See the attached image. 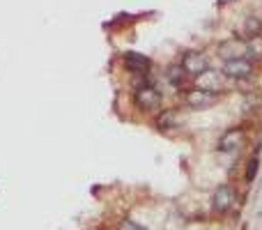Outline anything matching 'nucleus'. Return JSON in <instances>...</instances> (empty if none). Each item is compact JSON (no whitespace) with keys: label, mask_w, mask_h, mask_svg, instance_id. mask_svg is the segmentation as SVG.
<instances>
[{"label":"nucleus","mask_w":262,"mask_h":230,"mask_svg":"<svg viewBox=\"0 0 262 230\" xmlns=\"http://www.w3.org/2000/svg\"><path fill=\"white\" fill-rule=\"evenodd\" d=\"M219 55H221L223 60H246V55H249V41L244 39H228L223 41L221 46H219Z\"/></svg>","instance_id":"1"},{"label":"nucleus","mask_w":262,"mask_h":230,"mask_svg":"<svg viewBox=\"0 0 262 230\" xmlns=\"http://www.w3.org/2000/svg\"><path fill=\"white\" fill-rule=\"evenodd\" d=\"M136 104L143 111L159 109V104H161V92L154 90L152 86H140L138 90H136Z\"/></svg>","instance_id":"2"},{"label":"nucleus","mask_w":262,"mask_h":230,"mask_svg":"<svg viewBox=\"0 0 262 230\" xmlns=\"http://www.w3.org/2000/svg\"><path fill=\"white\" fill-rule=\"evenodd\" d=\"M235 205V191L228 184H221L212 196V207L214 212H228V210Z\"/></svg>","instance_id":"3"},{"label":"nucleus","mask_w":262,"mask_h":230,"mask_svg":"<svg viewBox=\"0 0 262 230\" xmlns=\"http://www.w3.org/2000/svg\"><path fill=\"white\" fill-rule=\"evenodd\" d=\"M182 67L186 69V74H191V76L198 78L200 74L207 72V55L191 51V53L184 55V60H182Z\"/></svg>","instance_id":"4"},{"label":"nucleus","mask_w":262,"mask_h":230,"mask_svg":"<svg viewBox=\"0 0 262 230\" xmlns=\"http://www.w3.org/2000/svg\"><path fill=\"white\" fill-rule=\"evenodd\" d=\"M186 104L191 106V109L200 111V109H209V106L216 104V95L214 92H207V90H191L189 95H186Z\"/></svg>","instance_id":"5"},{"label":"nucleus","mask_w":262,"mask_h":230,"mask_svg":"<svg viewBox=\"0 0 262 230\" xmlns=\"http://www.w3.org/2000/svg\"><path fill=\"white\" fill-rule=\"evenodd\" d=\"M226 74H219V72H205L198 76V86L200 90H207V92H216V90H223V86H226Z\"/></svg>","instance_id":"6"},{"label":"nucleus","mask_w":262,"mask_h":230,"mask_svg":"<svg viewBox=\"0 0 262 230\" xmlns=\"http://www.w3.org/2000/svg\"><path fill=\"white\" fill-rule=\"evenodd\" d=\"M223 74L228 78H246L251 76V62L249 60H228L226 67H223Z\"/></svg>","instance_id":"7"},{"label":"nucleus","mask_w":262,"mask_h":230,"mask_svg":"<svg viewBox=\"0 0 262 230\" xmlns=\"http://www.w3.org/2000/svg\"><path fill=\"white\" fill-rule=\"evenodd\" d=\"M124 65H127L131 72H136V74H145V72L149 69V58H145V55L129 51V53H124Z\"/></svg>","instance_id":"8"},{"label":"nucleus","mask_w":262,"mask_h":230,"mask_svg":"<svg viewBox=\"0 0 262 230\" xmlns=\"http://www.w3.org/2000/svg\"><path fill=\"white\" fill-rule=\"evenodd\" d=\"M242 140H244V134H242L239 129L228 131V134L221 138V150H223V152H232V150H239Z\"/></svg>","instance_id":"9"},{"label":"nucleus","mask_w":262,"mask_h":230,"mask_svg":"<svg viewBox=\"0 0 262 230\" xmlns=\"http://www.w3.org/2000/svg\"><path fill=\"white\" fill-rule=\"evenodd\" d=\"M180 124V117H177V111H163L161 115H159V122H157V127L159 129H172V127H177Z\"/></svg>","instance_id":"10"},{"label":"nucleus","mask_w":262,"mask_h":230,"mask_svg":"<svg viewBox=\"0 0 262 230\" xmlns=\"http://www.w3.org/2000/svg\"><path fill=\"white\" fill-rule=\"evenodd\" d=\"M168 81H170L172 86H184L186 69L182 67V65H172V67H168Z\"/></svg>","instance_id":"11"},{"label":"nucleus","mask_w":262,"mask_h":230,"mask_svg":"<svg viewBox=\"0 0 262 230\" xmlns=\"http://www.w3.org/2000/svg\"><path fill=\"white\" fill-rule=\"evenodd\" d=\"M244 30H246V35L255 37L262 30V23L258 21V18H249V21H246V26H244Z\"/></svg>","instance_id":"12"},{"label":"nucleus","mask_w":262,"mask_h":230,"mask_svg":"<svg viewBox=\"0 0 262 230\" xmlns=\"http://www.w3.org/2000/svg\"><path fill=\"white\" fill-rule=\"evenodd\" d=\"M255 173H258V157H253V161L249 163V171H246V180L253 182V180H255Z\"/></svg>","instance_id":"13"},{"label":"nucleus","mask_w":262,"mask_h":230,"mask_svg":"<svg viewBox=\"0 0 262 230\" xmlns=\"http://www.w3.org/2000/svg\"><path fill=\"white\" fill-rule=\"evenodd\" d=\"M120 230H145V228H140L138 223H134V221H129V219H124L122 223H120Z\"/></svg>","instance_id":"14"}]
</instances>
